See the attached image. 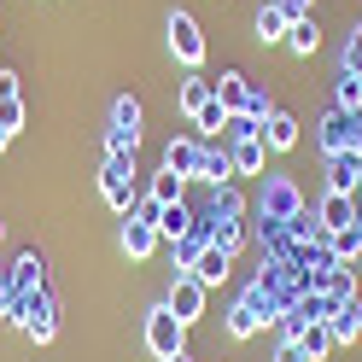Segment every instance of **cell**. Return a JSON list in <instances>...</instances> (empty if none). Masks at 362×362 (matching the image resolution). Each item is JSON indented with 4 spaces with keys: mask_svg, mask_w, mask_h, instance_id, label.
<instances>
[{
    "mask_svg": "<svg viewBox=\"0 0 362 362\" xmlns=\"http://www.w3.org/2000/svg\"><path fill=\"white\" fill-rule=\"evenodd\" d=\"M12 322L24 327L35 345H53V339H59V298H53L47 286H35V292H24V298H18Z\"/></svg>",
    "mask_w": 362,
    "mask_h": 362,
    "instance_id": "cell-1",
    "label": "cell"
},
{
    "mask_svg": "<svg viewBox=\"0 0 362 362\" xmlns=\"http://www.w3.org/2000/svg\"><path fill=\"white\" fill-rule=\"evenodd\" d=\"M100 199L117 216L134 211V152H105V164H100Z\"/></svg>",
    "mask_w": 362,
    "mask_h": 362,
    "instance_id": "cell-2",
    "label": "cell"
},
{
    "mask_svg": "<svg viewBox=\"0 0 362 362\" xmlns=\"http://www.w3.org/2000/svg\"><path fill=\"white\" fill-rule=\"evenodd\" d=\"M141 339H146V351H152L158 362H170V356H181V351H187V327L175 322V310H170V304H152V310H146Z\"/></svg>",
    "mask_w": 362,
    "mask_h": 362,
    "instance_id": "cell-3",
    "label": "cell"
},
{
    "mask_svg": "<svg viewBox=\"0 0 362 362\" xmlns=\"http://www.w3.org/2000/svg\"><path fill=\"white\" fill-rule=\"evenodd\" d=\"M141 146V100L117 94L111 100V129H105V152H134Z\"/></svg>",
    "mask_w": 362,
    "mask_h": 362,
    "instance_id": "cell-4",
    "label": "cell"
},
{
    "mask_svg": "<svg viewBox=\"0 0 362 362\" xmlns=\"http://www.w3.org/2000/svg\"><path fill=\"white\" fill-rule=\"evenodd\" d=\"M170 53H175V64H187V71H199L205 64V30H199V18L193 12H170Z\"/></svg>",
    "mask_w": 362,
    "mask_h": 362,
    "instance_id": "cell-5",
    "label": "cell"
},
{
    "mask_svg": "<svg viewBox=\"0 0 362 362\" xmlns=\"http://www.w3.org/2000/svg\"><path fill=\"white\" fill-rule=\"evenodd\" d=\"M257 211H263V222H292L304 211V193H298V181L292 175H269L263 181V199H257Z\"/></svg>",
    "mask_w": 362,
    "mask_h": 362,
    "instance_id": "cell-6",
    "label": "cell"
},
{
    "mask_svg": "<svg viewBox=\"0 0 362 362\" xmlns=\"http://www.w3.org/2000/svg\"><path fill=\"white\" fill-rule=\"evenodd\" d=\"M205 298H211V286H199L193 275H175L170 292H164V304L175 310V322H181V327H193L199 315H205Z\"/></svg>",
    "mask_w": 362,
    "mask_h": 362,
    "instance_id": "cell-7",
    "label": "cell"
},
{
    "mask_svg": "<svg viewBox=\"0 0 362 362\" xmlns=\"http://www.w3.org/2000/svg\"><path fill=\"white\" fill-rule=\"evenodd\" d=\"M199 158H205V141H199V134H175V141L164 146V170H175L181 181H193L199 175Z\"/></svg>",
    "mask_w": 362,
    "mask_h": 362,
    "instance_id": "cell-8",
    "label": "cell"
},
{
    "mask_svg": "<svg viewBox=\"0 0 362 362\" xmlns=\"http://www.w3.org/2000/svg\"><path fill=\"white\" fill-rule=\"evenodd\" d=\"M211 245V216H193V228L181 234L175 245H170V257H175V275H187V269L199 263V252Z\"/></svg>",
    "mask_w": 362,
    "mask_h": 362,
    "instance_id": "cell-9",
    "label": "cell"
},
{
    "mask_svg": "<svg viewBox=\"0 0 362 362\" xmlns=\"http://www.w3.org/2000/svg\"><path fill=\"white\" fill-rule=\"evenodd\" d=\"M158 222H141V216H123V252H129V263H146L152 252H158Z\"/></svg>",
    "mask_w": 362,
    "mask_h": 362,
    "instance_id": "cell-10",
    "label": "cell"
},
{
    "mask_svg": "<svg viewBox=\"0 0 362 362\" xmlns=\"http://www.w3.org/2000/svg\"><path fill=\"white\" fill-rule=\"evenodd\" d=\"M362 187V152H327V193H356Z\"/></svg>",
    "mask_w": 362,
    "mask_h": 362,
    "instance_id": "cell-11",
    "label": "cell"
},
{
    "mask_svg": "<svg viewBox=\"0 0 362 362\" xmlns=\"http://www.w3.org/2000/svg\"><path fill=\"white\" fill-rule=\"evenodd\" d=\"M228 158H234V175H263L269 170L263 134H240V141H228Z\"/></svg>",
    "mask_w": 362,
    "mask_h": 362,
    "instance_id": "cell-12",
    "label": "cell"
},
{
    "mask_svg": "<svg viewBox=\"0 0 362 362\" xmlns=\"http://www.w3.org/2000/svg\"><path fill=\"white\" fill-rule=\"evenodd\" d=\"M187 275H193L199 286H222V281L234 275V257L222 252V245H205V252H199V263L187 269Z\"/></svg>",
    "mask_w": 362,
    "mask_h": 362,
    "instance_id": "cell-13",
    "label": "cell"
},
{
    "mask_svg": "<svg viewBox=\"0 0 362 362\" xmlns=\"http://www.w3.org/2000/svg\"><path fill=\"white\" fill-rule=\"evenodd\" d=\"M327 333H333V345H356L362 339V298H345L333 315H327Z\"/></svg>",
    "mask_w": 362,
    "mask_h": 362,
    "instance_id": "cell-14",
    "label": "cell"
},
{
    "mask_svg": "<svg viewBox=\"0 0 362 362\" xmlns=\"http://www.w3.org/2000/svg\"><path fill=\"white\" fill-rule=\"evenodd\" d=\"M35 286H47V257H41V252H18V263H12V292L24 298V292H35Z\"/></svg>",
    "mask_w": 362,
    "mask_h": 362,
    "instance_id": "cell-15",
    "label": "cell"
},
{
    "mask_svg": "<svg viewBox=\"0 0 362 362\" xmlns=\"http://www.w3.org/2000/svg\"><path fill=\"white\" fill-rule=\"evenodd\" d=\"M257 134H263V146H269V152H292V146H298V117L275 105V117H269Z\"/></svg>",
    "mask_w": 362,
    "mask_h": 362,
    "instance_id": "cell-16",
    "label": "cell"
},
{
    "mask_svg": "<svg viewBox=\"0 0 362 362\" xmlns=\"http://www.w3.org/2000/svg\"><path fill=\"white\" fill-rule=\"evenodd\" d=\"M216 100V76H199V71H187V82H181V94H175V105L187 111V117H199Z\"/></svg>",
    "mask_w": 362,
    "mask_h": 362,
    "instance_id": "cell-17",
    "label": "cell"
},
{
    "mask_svg": "<svg viewBox=\"0 0 362 362\" xmlns=\"http://www.w3.org/2000/svg\"><path fill=\"white\" fill-rule=\"evenodd\" d=\"M245 94H252V76H245V71H222L216 76V105L228 111V117L245 111Z\"/></svg>",
    "mask_w": 362,
    "mask_h": 362,
    "instance_id": "cell-18",
    "label": "cell"
},
{
    "mask_svg": "<svg viewBox=\"0 0 362 362\" xmlns=\"http://www.w3.org/2000/svg\"><path fill=\"white\" fill-rule=\"evenodd\" d=\"M315 222L333 234V228H351L356 222V205H351V193H322V205H315Z\"/></svg>",
    "mask_w": 362,
    "mask_h": 362,
    "instance_id": "cell-19",
    "label": "cell"
},
{
    "mask_svg": "<svg viewBox=\"0 0 362 362\" xmlns=\"http://www.w3.org/2000/svg\"><path fill=\"white\" fill-rule=\"evenodd\" d=\"M228 175H234L228 141H222V152H216V146H205V158H199V175H193V181H205V187H228Z\"/></svg>",
    "mask_w": 362,
    "mask_h": 362,
    "instance_id": "cell-20",
    "label": "cell"
},
{
    "mask_svg": "<svg viewBox=\"0 0 362 362\" xmlns=\"http://www.w3.org/2000/svg\"><path fill=\"white\" fill-rule=\"evenodd\" d=\"M327 252L345 263V269H356V263H362V222H351V228H333V234H327Z\"/></svg>",
    "mask_w": 362,
    "mask_h": 362,
    "instance_id": "cell-21",
    "label": "cell"
},
{
    "mask_svg": "<svg viewBox=\"0 0 362 362\" xmlns=\"http://www.w3.org/2000/svg\"><path fill=\"white\" fill-rule=\"evenodd\" d=\"M181 193H187V181H181L175 170H158V175L146 181V199H152V205H181Z\"/></svg>",
    "mask_w": 362,
    "mask_h": 362,
    "instance_id": "cell-22",
    "label": "cell"
},
{
    "mask_svg": "<svg viewBox=\"0 0 362 362\" xmlns=\"http://www.w3.org/2000/svg\"><path fill=\"white\" fill-rule=\"evenodd\" d=\"M211 222H240L245 216V199L234 193V187H211V211H205Z\"/></svg>",
    "mask_w": 362,
    "mask_h": 362,
    "instance_id": "cell-23",
    "label": "cell"
},
{
    "mask_svg": "<svg viewBox=\"0 0 362 362\" xmlns=\"http://www.w3.org/2000/svg\"><path fill=\"white\" fill-rule=\"evenodd\" d=\"M286 47L298 53V59H310L315 47H322V24H315V18H298V24L286 30Z\"/></svg>",
    "mask_w": 362,
    "mask_h": 362,
    "instance_id": "cell-24",
    "label": "cell"
},
{
    "mask_svg": "<svg viewBox=\"0 0 362 362\" xmlns=\"http://www.w3.org/2000/svg\"><path fill=\"white\" fill-rule=\"evenodd\" d=\"M286 18H281V6H275V0H269V6H257V41H263V47H275V41H286Z\"/></svg>",
    "mask_w": 362,
    "mask_h": 362,
    "instance_id": "cell-25",
    "label": "cell"
},
{
    "mask_svg": "<svg viewBox=\"0 0 362 362\" xmlns=\"http://www.w3.org/2000/svg\"><path fill=\"white\" fill-rule=\"evenodd\" d=\"M187 228H193V211H187V205H164V211H158V234H164L170 245L187 234Z\"/></svg>",
    "mask_w": 362,
    "mask_h": 362,
    "instance_id": "cell-26",
    "label": "cell"
},
{
    "mask_svg": "<svg viewBox=\"0 0 362 362\" xmlns=\"http://www.w3.org/2000/svg\"><path fill=\"white\" fill-rule=\"evenodd\" d=\"M298 345L310 351V362H327V351H333V333H327V322H310V327L298 333Z\"/></svg>",
    "mask_w": 362,
    "mask_h": 362,
    "instance_id": "cell-27",
    "label": "cell"
},
{
    "mask_svg": "<svg viewBox=\"0 0 362 362\" xmlns=\"http://www.w3.org/2000/svg\"><path fill=\"white\" fill-rule=\"evenodd\" d=\"M211 245H222V252H240V245H245V222H211Z\"/></svg>",
    "mask_w": 362,
    "mask_h": 362,
    "instance_id": "cell-28",
    "label": "cell"
},
{
    "mask_svg": "<svg viewBox=\"0 0 362 362\" xmlns=\"http://www.w3.org/2000/svg\"><path fill=\"white\" fill-rule=\"evenodd\" d=\"M333 105H345V111H362V76H351V71H339V88H333Z\"/></svg>",
    "mask_w": 362,
    "mask_h": 362,
    "instance_id": "cell-29",
    "label": "cell"
},
{
    "mask_svg": "<svg viewBox=\"0 0 362 362\" xmlns=\"http://www.w3.org/2000/svg\"><path fill=\"white\" fill-rule=\"evenodd\" d=\"M193 129H199V134H205V141H216V134H222V129H228V111H222V105L211 100V105H205V111H199V117H193Z\"/></svg>",
    "mask_w": 362,
    "mask_h": 362,
    "instance_id": "cell-30",
    "label": "cell"
},
{
    "mask_svg": "<svg viewBox=\"0 0 362 362\" xmlns=\"http://www.w3.org/2000/svg\"><path fill=\"white\" fill-rule=\"evenodd\" d=\"M245 117H252V123L263 129L269 117H275V100H269V94H263V88H252V94H245Z\"/></svg>",
    "mask_w": 362,
    "mask_h": 362,
    "instance_id": "cell-31",
    "label": "cell"
},
{
    "mask_svg": "<svg viewBox=\"0 0 362 362\" xmlns=\"http://www.w3.org/2000/svg\"><path fill=\"white\" fill-rule=\"evenodd\" d=\"M12 310H18V292H12V263L0 269V322H12Z\"/></svg>",
    "mask_w": 362,
    "mask_h": 362,
    "instance_id": "cell-32",
    "label": "cell"
},
{
    "mask_svg": "<svg viewBox=\"0 0 362 362\" xmlns=\"http://www.w3.org/2000/svg\"><path fill=\"white\" fill-rule=\"evenodd\" d=\"M0 129H6V134L24 129V100H0Z\"/></svg>",
    "mask_w": 362,
    "mask_h": 362,
    "instance_id": "cell-33",
    "label": "cell"
},
{
    "mask_svg": "<svg viewBox=\"0 0 362 362\" xmlns=\"http://www.w3.org/2000/svg\"><path fill=\"white\" fill-rule=\"evenodd\" d=\"M339 71H351V76L362 71V24L351 30V41H345V64H339Z\"/></svg>",
    "mask_w": 362,
    "mask_h": 362,
    "instance_id": "cell-34",
    "label": "cell"
},
{
    "mask_svg": "<svg viewBox=\"0 0 362 362\" xmlns=\"http://www.w3.org/2000/svg\"><path fill=\"white\" fill-rule=\"evenodd\" d=\"M286 24H298V18H315V0H275Z\"/></svg>",
    "mask_w": 362,
    "mask_h": 362,
    "instance_id": "cell-35",
    "label": "cell"
},
{
    "mask_svg": "<svg viewBox=\"0 0 362 362\" xmlns=\"http://www.w3.org/2000/svg\"><path fill=\"white\" fill-rule=\"evenodd\" d=\"M275 362H310V351L298 345V339H281V345H275Z\"/></svg>",
    "mask_w": 362,
    "mask_h": 362,
    "instance_id": "cell-36",
    "label": "cell"
},
{
    "mask_svg": "<svg viewBox=\"0 0 362 362\" xmlns=\"http://www.w3.org/2000/svg\"><path fill=\"white\" fill-rule=\"evenodd\" d=\"M18 88H24V82H18V71H0V100H24Z\"/></svg>",
    "mask_w": 362,
    "mask_h": 362,
    "instance_id": "cell-37",
    "label": "cell"
},
{
    "mask_svg": "<svg viewBox=\"0 0 362 362\" xmlns=\"http://www.w3.org/2000/svg\"><path fill=\"white\" fill-rule=\"evenodd\" d=\"M6 146H12V134H6V129H0V152H6Z\"/></svg>",
    "mask_w": 362,
    "mask_h": 362,
    "instance_id": "cell-38",
    "label": "cell"
},
{
    "mask_svg": "<svg viewBox=\"0 0 362 362\" xmlns=\"http://www.w3.org/2000/svg\"><path fill=\"white\" fill-rule=\"evenodd\" d=\"M170 362H193V356H187V351H181V356H170Z\"/></svg>",
    "mask_w": 362,
    "mask_h": 362,
    "instance_id": "cell-39",
    "label": "cell"
},
{
    "mask_svg": "<svg viewBox=\"0 0 362 362\" xmlns=\"http://www.w3.org/2000/svg\"><path fill=\"white\" fill-rule=\"evenodd\" d=\"M0 240H6V222H0Z\"/></svg>",
    "mask_w": 362,
    "mask_h": 362,
    "instance_id": "cell-40",
    "label": "cell"
},
{
    "mask_svg": "<svg viewBox=\"0 0 362 362\" xmlns=\"http://www.w3.org/2000/svg\"><path fill=\"white\" fill-rule=\"evenodd\" d=\"M356 76H362V71H356Z\"/></svg>",
    "mask_w": 362,
    "mask_h": 362,
    "instance_id": "cell-41",
    "label": "cell"
}]
</instances>
